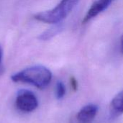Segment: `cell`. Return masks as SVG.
<instances>
[{"label":"cell","instance_id":"cell-11","mask_svg":"<svg viewBox=\"0 0 123 123\" xmlns=\"http://www.w3.org/2000/svg\"><path fill=\"white\" fill-rule=\"evenodd\" d=\"M120 52L123 54V35L120 39Z\"/></svg>","mask_w":123,"mask_h":123},{"label":"cell","instance_id":"cell-4","mask_svg":"<svg viewBox=\"0 0 123 123\" xmlns=\"http://www.w3.org/2000/svg\"><path fill=\"white\" fill-rule=\"evenodd\" d=\"M114 1L115 0H94L82 22L85 24L96 17L98 14L106 10Z\"/></svg>","mask_w":123,"mask_h":123},{"label":"cell","instance_id":"cell-2","mask_svg":"<svg viewBox=\"0 0 123 123\" xmlns=\"http://www.w3.org/2000/svg\"><path fill=\"white\" fill-rule=\"evenodd\" d=\"M79 0H61L54 8L37 13L35 19L45 23L58 24L61 22L74 9Z\"/></svg>","mask_w":123,"mask_h":123},{"label":"cell","instance_id":"cell-3","mask_svg":"<svg viewBox=\"0 0 123 123\" xmlns=\"http://www.w3.org/2000/svg\"><path fill=\"white\" fill-rule=\"evenodd\" d=\"M15 103L17 107L24 112H31L38 107V100L35 94L27 89L18 92Z\"/></svg>","mask_w":123,"mask_h":123},{"label":"cell","instance_id":"cell-6","mask_svg":"<svg viewBox=\"0 0 123 123\" xmlns=\"http://www.w3.org/2000/svg\"><path fill=\"white\" fill-rule=\"evenodd\" d=\"M112 112L115 115H120L123 114V89L112 99L110 105Z\"/></svg>","mask_w":123,"mask_h":123},{"label":"cell","instance_id":"cell-10","mask_svg":"<svg viewBox=\"0 0 123 123\" xmlns=\"http://www.w3.org/2000/svg\"><path fill=\"white\" fill-rule=\"evenodd\" d=\"M2 59H3V50L0 45V73L2 70Z\"/></svg>","mask_w":123,"mask_h":123},{"label":"cell","instance_id":"cell-7","mask_svg":"<svg viewBox=\"0 0 123 123\" xmlns=\"http://www.w3.org/2000/svg\"><path fill=\"white\" fill-rule=\"evenodd\" d=\"M63 25L61 24V22L58 23L55 25H54L53 27L48 29V30L45 31L43 33H42L40 35V36L39 37V39H40L41 40H48L51 39L52 37H53L54 36H55L59 32H61V31L63 30Z\"/></svg>","mask_w":123,"mask_h":123},{"label":"cell","instance_id":"cell-8","mask_svg":"<svg viewBox=\"0 0 123 123\" xmlns=\"http://www.w3.org/2000/svg\"><path fill=\"white\" fill-rule=\"evenodd\" d=\"M66 86L64 85V84L61 81H58L57 83H56V85H55V97H56V99H62L65 95H66Z\"/></svg>","mask_w":123,"mask_h":123},{"label":"cell","instance_id":"cell-9","mask_svg":"<svg viewBox=\"0 0 123 123\" xmlns=\"http://www.w3.org/2000/svg\"><path fill=\"white\" fill-rule=\"evenodd\" d=\"M71 87L74 90L76 91L77 89H78V83H77V81L76 80L75 78L72 77L71 79Z\"/></svg>","mask_w":123,"mask_h":123},{"label":"cell","instance_id":"cell-5","mask_svg":"<svg viewBox=\"0 0 123 123\" xmlns=\"http://www.w3.org/2000/svg\"><path fill=\"white\" fill-rule=\"evenodd\" d=\"M99 111V107L94 104L84 106L78 112L76 119L79 123H92L95 119Z\"/></svg>","mask_w":123,"mask_h":123},{"label":"cell","instance_id":"cell-1","mask_svg":"<svg viewBox=\"0 0 123 123\" xmlns=\"http://www.w3.org/2000/svg\"><path fill=\"white\" fill-rule=\"evenodd\" d=\"M11 79L16 83H26L40 89H44L52 80V73L45 66H34L13 74Z\"/></svg>","mask_w":123,"mask_h":123}]
</instances>
